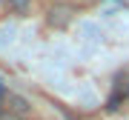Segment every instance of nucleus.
Here are the masks:
<instances>
[{
  "label": "nucleus",
  "instance_id": "1",
  "mask_svg": "<svg viewBox=\"0 0 129 120\" xmlns=\"http://www.w3.org/2000/svg\"><path fill=\"white\" fill-rule=\"evenodd\" d=\"M72 6H55V9H49V23L52 26H66L72 20Z\"/></svg>",
  "mask_w": 129,
  "mask_h": 120
},
{
  "label": "nucleus",
  "instance_id": "3",
  "mask_svg": "<svg viewBox=\"0 0 129 120\" xmlns=\"http://www.w3.org/2000/svg\"><path fill=\"white\" fill-rule=\"evenodd\" d=\"M6 100H9V92H6V86L0 83V114L6 111Z\"/></svg>",
  "mask_w": 129,
  "mask_h": 120
},
{
  "label": "nucleus",
  "instance_id": "2",
  "mask_svg": "<svg viewBox=\"0 0 129 120\" xmlns=\"http://www.w3.org/2000/svg\"><path fill=\"white\" fill-rule=\"evenodd\" d=\"M29 3H32V0H6V6H9L12 12H26Z\"/></svg>",
  "mask_w": 129,
  "mask_h": 120
}]
</instances>
